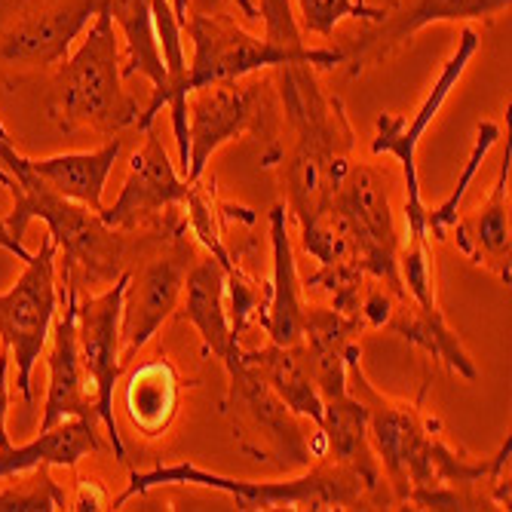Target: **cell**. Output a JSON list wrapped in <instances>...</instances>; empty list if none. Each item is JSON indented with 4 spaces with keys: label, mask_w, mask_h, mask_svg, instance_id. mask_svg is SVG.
Returning a JSON list of instances; mask_svg holds the SVG:
<instances>
[{
    "label": "cell",
    "mask_w": 512,
    "mask_h": 512,
    "mask_svg": "<svg viewBox=\"0 0 512 512\" xmlns=\"http://www.w3.org/2000/svg\"><path fill=\"white\" fill-rule=\"evenodd\" d=\"M347 390L365 408L368 439L396 491V503H414L417 509H509V482H503L512 454L509 439L488 460L454 451L439 436V421L368 384L356 344L347 350Z\"/></svg>",
    "instance_id": "6da1fadb"
},
{
    "label": "cell",
    "mask_w": 512,
    "mask_h": 512,
    "mask_svg": "<svg viewBox=\"0 0 512 512\" xmlns=\"http://www.w3.org/2000/svg\"><path fill=\"white\" fill-rule=\"evenodd\" d=\"M0 166L16 181L13 194V212L4 218L7 230L22 243L25 227L40 218L56 240V264H62V283H71L77 289L83 286H111L129 270L132 258V240L126 230H117L102 221L99 212H92L74 200L59 197L34 169L31 160L22 157L0 123Z\"/></svg>",
    "instance_id": "7a4b0ae2"
},
{
    "label": "cell",
    "mask_w": 512,
    "mask_h": 512,
    "mask_svg": "<svg viewBox=\"0 0 512 512\" xmlns=\"http://www.w3.org/2000/svg\"><path fill=\"white\" fill-rule=\"evenodd\" d=\"M279 96L286 120L298 132L295 151L286 163L289 212L301 227L329 209L341 178L350 169L353 129L341 99L322 96L310 62L279 65Z\"/></svg>",
    "instance_id": "3957f363"
},
{
    "label": "cell",
    "mask_w": 512,
    "mask_h": 512,
    "mask_svg": "<svg viewBox=\"0 0 512 512\" xmlns=\"http://www.w3.org/2000/svg\"><path fill=\"white\" fill-rule=\"evenodd\" d=\"M50 114L62 132L92 129L105 138H114L142 117V108L123 86L120 40L108 7L99 10L83 43L59 68Z\"/></svg>",
    "instance_id": "277c9868"
},
{
    "label": "cell",
    "mask_w": 512,
    "mask_h": 512,
    "mask_svg": "<svg viewBox=\"0 0 512 512\" xmlns=\"http://www.w3.org/2000/svg\"><path fill=\"white\" fill-rule=\"evenodd\" d=\"M163 485H203V488H215L221 494L234 497L237 509H313V512H325V509H356L362 506L368 488L365 482L341 467V463L325 457L322 463L298 479L289 482H243V479H230V476H218V473H206L194 463H175V467H157L151 473H129V485L126 491L114 500L111 509H120L126 500L148 494L154 488Z\"/></svg>",
    "instance_id": "5b68a950"
},
{
    "label": "cell",
    "mask_w": 512,
    "mask_h": 512,
    "mask_svg": "<svg viewBox=\"0 0 512 512\" xmlns=\"http://www.w3.org/2000/svg\"><path fill=\"white\" fill-rule=\"evenodd\" d=\"M329 209L344 221L353 267L375 283L387 286L393 295H408L399 279V234L390 206L387 175L371 166H353L341 178Z\"/></svg>",
    "instance_id": "8992f818"
},
{
    "label": "cell",
    "mask_w": 512,
    "mask_h": 512,
    "mask_svg": "<svg viewBox=\"0 0 512 512\" xmlns=\"http://www.w3.org/2000/svg\"><path fill=\"white\" fill-rule=\"evenodd\" d=\"M105 0H0V71L59 65Z\"/></svg>",
    "instance_id": "52a82bcc"
},
{
    "label": "cell",
    "mask_w": 512,
    "mask_h": 512,
    "mask_svg": "<svg viewBox=\"0 0 512 512\" xmlns=\"http://www.w3.org/2000/svg\"><path fill=\"white\" fill-rule=\"evenodd\" d=\"M56 255V240L46 234L40 240V249L25 261L16 286L0 295V344L10 350V362H16V387L25 405L34 402L31 371L46 341H50L59 307Z\"/></svg>",
    "instance_id": "ba28073f"
},
{
    "label": "cell",
    "mask_w": 512,
    "mask_h": 512,
    "mask_svg": "<svg viewBox=\"0 0 512 512\" xmlns=\"http://www.w3.org/2000/svg\"><path fill=\"white\" fill-rule=\"evenodd\" d=\"M479 50V34L476 28H463L457 37V46L451 59L445 62L442 74L436 77L433 89L427 92V99L421 102V108L414 111L411 120L405 117H393V114H381L378 117V135L371 142V151L375 154H393L402 163L405 172V230L408 240H430L427 237V206L421 200V178H417V145H421L424 132L430 129V123L436 120V114L442 111L445 99L451 96V89L457 86V80L467 71L470 59Z\"/></svg>",
    "instance_id": "9c48e42d"
},
{
    "label": "cell",
    "mask_w": 512,
    "mask_h": 512,
    "mask_svg": "<svg viewBox=\"0 0 512 512\" xmlns=\"http://www.w3.org/2000/svg\"><path fill=\"white\" fill-rule=\"evenodd\" d=\"M123 289H126V273L99 295H83V298L77 295V350L86 378L92 381V393H96L99 421L111 436L117 460H126V448L117 433V417H114V387L123 371V356H120Z\"/></svg>",
    "instance_id": "30bf717a"
},
{
    "label": "cell",
    "mask_w": 512,
    "mask_h": 512,
    "mask_svg": "<svg viewBox=\"0 0 512 512\" xmlns=\"http://www.w3.org/2000/svg\"><path fill=\"white\" fill-rule=\"evenodd\" d=\"M509 4L512 0H393L378 22H362L353 43L341 50L344 65H350V77H359L371 65L393 56L427 25L494 19L497 13L509 10Z\"/></svg>",
    "instance_id": "8fae6325"
},
{
    "label": "cell",
    "mask_w": 512,
    "mask_h": 512,
    "mask_svg": "<svg viewBox=\"0 0 512 512\" xmlns=\"http://www.w3.org/2000/svg\"><path fill=\"white\" fill-rule=\"evenodd\" d=\"M188 105V145L191 160L184 178L197 181L206 172L209 157L227 145L230 138L243 132H261L270 105L264 96V83H240V80H218L191 92Z\"/></svg>",
    "instance_id": "7c38bea8"
},
{
    "label": "cell",
    "mask_w": 512,
    "mask_h": 512,
    "mask_svg": "<svg viewBox=\"0 0 512 512\" xmlns=\"http://www.w3.org/2000/svg\"><path fill=\"white\" fill-rule=\"evenodd\" d=\"M191 273V246L172 240L169 252L151 255L138 270H126L123 313H120V356L132 362L157 335L163 319L178 307L184 279Z\"/></svg>",
    "instance_id": "4fadbf2b"
},
{
    "label": "cell",
    "mask_w": 512,
    "mask_h": 512,
    "mask_svg": "<svg viewBox=\"0 0 512 512\" xmlns=\"http://www.w3.org/2000/svg\"><path fill=\"white\" fill-rule=\"evenodd\" d=\"M194 40V62L188 68V96L218 80H243L255 71L276 68L279 56L264 37L249 34L227 13H194L184 22Z\"/></svg>",
    "instance_id": "5bb4252c"
},
{
    "label": "cell",
    "mask_w": 512,
    "mask_h": 512,
    "mask_svg": "<svg viewBox=\"0 0 512 512\" xmlns=\"http://www.w3.org/2000/svg\"><path fill=\"white\" fill-rule=\"evenodd\" d=\"M145 145L138 154H132L129 160V175L123 181V191L114 200L111 209H102V221L117 227V230H138L145 221L160 218L163 212H169L172 206L184 203L191 184L188 178H178L172 157L166 154L160 135L154 132V126L145 132Z\"/></svg>",
    "instance_id": "9a60e30c"
},
{
    "label": "cell",
    "mask_w": 512,
    "mask_h": 512,
    "mask_svg": "<svg viewBox=\"0 0 512 512\" xmlns=\"http://www.w3.org/2000/svg\"><path fill=\"white\" fill-rule=\"evenodd\" d=\"M59 295V316L53 319V344H50V390H46L43 402V421L40 430L53 427L68 417H83V421H99V408H96V393H89L83 378V362L77 350V295L80 289L71 283H62Z\"/></svg>",
    "instance_id": "2e32d148"
},
{
    "label": "cell",
    "mask_w": 512,
    "mask_h": 512,
    "mask_svg": "<svg viewBox=\"0 0 512 512\" xmlns=\"http://www.w3.org/2000/svg\"><path fill=\"white\" fill-rule=\"evenodd\" d=\"M230 399L243 408L252 430L279 454V467H295V463L304 467L310 457H319V448L304 439L295 414L267 390V384L246 362L237 375H230Z\"/></svg>",
    "instance_id": "e0dca14e"
},
{
    "label": "cell",
    "mask_w": 512,
    "mask_h": 512,
    "mask_svg": "<svg viewBox=\"0 0 512 512\" xmlns=\"http://www.w3.org/2000/svg\"><path fill=\"white\" fill-rule=\"evenodd\" d=\"M457 234V249L473 264L488 267L503 283H512V240H509V145L500 163V175L485 200V206L467 218H457L451 227Z\"/></svg>",
    "instance_id": "ac0fdd59"
},
{
    "label": "cell",
    "mask_w": 512,
    "mask_h": 512,
    "mask_svg": "<svg viewBox=\"0 0 512 512\" xmlns=\"http://www.w3.org/2000/svg\"><path fill=\"white\" fill-rule=\"evenodd\" d=\"M319 439H322L319 457H329L341 463V467L353 470L365 482L368 494H375L381 488L384 479H381L378 454L368 439V417H365L362 402L350 390L322 399Z\"/></svg>",
    "instance_id": "d6986e66"
},
{
    "label": "cell",
    "mask_w": 512,
    "mask_h": 512,
    "mask_svg": "<svg viewBox=\"0 0 512 512\" xmlns=\"http://www.w3.org/2000/svg\"><path fill=\"white\" fill-rule=\"evenodd\" d=\"M270 243H273V283H270V301L258 319L273 344L295 347L304 338L307 304L298 286V267L292 255V240H289L286 206H273L270 212Z\"/></svg>",
    "instance_id": "ffe728a7"
},
{
    "label": "cell",
    "mask_w": 512,
    "mask_h": 512,
    "mask_svg": "<svg viewBox=\"0 0 512 512\" xmlns=\"http://www.w3.org/2000/svg\"><path fill=\"white\" fill-rule=\"evenodd\" d=\"M105 7H108L114 25H120L123 40H126L123 80L142 74V77H148L154 83V99L135 123L142 132H148L154 126L160 108H166V89H169L163 56H160V43H157V31H154L151 0H105Z\"/></svg>",
    "instance_id": "44dd1931"
},
{
    "label": "cell",
    "mask_w": 512,
    "mask_h": 512,
    "mask_svg": "<svg viewBox=\"0 0 512 512\" xmlns=\"http://www.w3.org/2000/svg\"><path fill=\"white\" fill-rule=\"evenodd\" d=\"M188 304H184V316L203 335L206 350H212L227 375H237L243 368V350L240 338L230 332V319L224 310V267L209 255L188 273Z\"/></svg>",
    "instance_id": "7402d4cb"
},
{
    "label": "cell",
    "mask_w": 512,
    "mask_h": 512,
    "mask_svg": "<svg viewBox=\"0 0 512 512\" xmlns=\"http://www.w3.org/2000/svg\"><path fill=\"white\" fill-rule=\"evenodd\" d=\"M102 451V439L96 433V421L68 417L53 427L40 430V436L28 445H10L0 451V479H16L37 467H77L80 457Z\"/></svg>",
    "instance_id": "603a6c76"
},
{
    "label": "cell",
    "mask_w": 512,
    "mask_h": 512,
    "mask_svg": "<svg viewBox=\"0 0 512 512\" xmlns=\"http://www.w3.org/2000/svg\"><path fill=\"white\" fill-rule=\"evenodd\" d=\"M123 142L120 138H111L108 145L96 148V151H83V154H59V157H46V160H31V169L50 184V188L65 197L74 200L92 212H102V194L108 175L120 157Z\"/></svg>",
    "instance_id": "cb8c5ba5"
},
{
    "label": "cell",
    "mask_w": 512,
    "mask_h": 512,
    "mask_svg": "<svg viewBox=\"0 0 512 512\" xmlns=\"http://www.w3.org/2000/svg\"><path fill=\"white\" fill-rule=\"evenodd\" d=\"M243 362L267 384V390L283 402L292 414L310 417L319 430L322 421V396L316 393L304 362L298 359L295 347L267 344L261 350H243Z\"/></svg>",
    "instance_id": "d4e9b609"
},
{
    "label": "cell",
    "mask_w": 512,
    "mask_h": 512,
    "mask_svg": "<svg viewBox=\"0 0 512 512\" xmlns=\"http://www.w3.org/2000/svg\"><path fill=\"white\" fill-rule=\"evenodd\" d=\"M178 371L166 359H151L129 371L126 378V414L138 433L160 436L178 408Z\"/></svg>",
    "instance_id": "484cf974"
},
{
    "label": "cell",
    "mask_w": 512,
    "mask_h": 512,
    "mask_svg": "<svg viewBox=\"0 0 512 512\" xmlns=\"http://www.w3.org/2000/svg\"><path fill=\"white\" fill-rule=\"evenodd\" d=\"M387 329L399 332L405 341H411V344H417L421 350H427L430 356L442 359L448 368L457 371L460 378L479 381V371H476L470 353L463 350L460 338L448 329V322H445V316H442L439 307H421V304L411 301V295H402L393 304Z\"/></svg>",
    "instance_id": "4316f807"
},
{
    "label": "cell",
    "mask_w": 512,
    "mask_h": 512,
    "mask_svg": "<svg viewBox=\"0 0 512 512\" xmlns=\"http://www.w3.org/2000/svg\"><path fill=\"white\" fill-rule=\"evenodd\" d=\"M258 19L264 22L261 37L276 50L279 65H295V62H310L313 68L344 65L341 50H313V46H304V34H301V25L292 13L289 0H261Z\"/></svg>",
    "instance_id": "83f0119b"
},
{
    "label": "cell",
    "mask_w": 512,
    "mask_h": 512,
    "mask_svg": "<svg viewBox=\"0 0 512 512\" xmlns=\"http://www.w3.org/2000/svg\"><path fill=\"white\" fill-rule=\"evenodd\" d=\"M497 138H500V123H497V120H482V123L476 126V142H473V151H470V157H467V166H463L457 184H454L451 194H448L433 212L427 209V237H433V240H448L451 227H454L457 218H460V203H463V197H467V188L473 184V178H476V172L482 169V163L488 160L491 148L497 145Z\"/></svg>",
    "instance_id": "f1b7e54d"
},
{
    "label": "cell",
    "mask_w": 512,
    "mask_h": 512,
    "mask_svg": "<svg viewBox=\"0 0 512 512\" xmlns=\"http://www.w3.org/2000/svg\"><path fill=\"white\" fill-rule=\"evenodd\" d=\"M68 509L65 488L50 476V467H37L25 482L0 491V512H53Z\"/></svg>",
    "instance_id": "f546056e"
},
{
    "label": "cell",
    "mask_w": 512,
    "mask_h": 512,
    "mask_svg": "<svg viewBox=\"0 0 512 512\" xmlns=\"http://www.w3.org/2000/svg\"><path fill=\"white\" fill-rule=\"evenodd\" d=\"M298 10L301 31H313L325 40L335 37V25L341 19L378 22L384 16V7H368L365 0H298Z\"/></svg>",
    "instance_id": "4dcf8cb0"
},
{
    "label": "cell",
    "mask_w": 512,
    "mask_h": 512,
    "mask_svg": "<svg viewBox=\"0 0 512 512\" xmlns=\"http://www.w3.org/2000/svg\"><path fill=\"white\" fill-rule=\"evenodd\" d=\"M184 206H188V224L194 230V237L209 249V255L224 267L230 270V252L224 249V237L218 230V221H215V206H212V184H203V178H197L191 184L188 197H184Z\"/></svg>",
    "instance_id": "1f68e13d"
},
{
    "label": "cell",
    "mask_w": 512,
    "mask_h": 512,
    "mask_svg": "<svg viewBox=\"0 0 512 512\" xmlns=\"http://www.w3.org/2000/svg\"><path fill=\"white\" fill-rule=\"evenodd\" d=\"M10 350H0V451L10 448V433H7V411H10Z\"/></svg>",
    "instance_id": "d6a6232c"
},
{
    "label": "cell",
    "mask_w": 512,
    "mask_h": 512,
    "mask_svg": "<svg viewBox=\"0 0 512 512\" xmlns=\"http://www.w3.org/2000/svg\"><path fill=\"white\" fill-rule=\"evenodd\" d=\"M68 509H108V497L105 488L96 479H80L77 485V497Z\"/></svg>",
    "instance_id": "836d02e7"
},
{
    "label": "cell",
    "mask_w": 512,
    "mask_h": 512,
    "mask_svg": "<svg viewBox=\"0 0 512 512\" xmlns=\"http://www.w3.org/2000/svg\"><path fill=\"white\" fill-rule=\"evenodd\" d=\"M0 249H7V252H13L16 258H22V261H28L31 258V252H25V246L10 234L7 230V221H4V215H0Z\"/></svg>",
    "instance_id": "e575fe53"
},
{
    "label": "cell",
    "mask_w": 512,
    "mask_h": 512,
    "mask_svg": "<svg viewBox=\"0 0 512 512\" xmlns=\"http://www.w3.org/2000/svg\"><path fill=\"white\" fill-rule=\"evenodd\" d=\"M234 4L240 7V13H243L249 22H255V19H258V7L252 4V0H234Z\"/></svg>",
    "instance_id": "d590c367"
},
{
    "label": "cell",
    "mask_w": 512,
    "mask_h": 512,
    "mask_svg": "<svg viewBox=\"0 0 512 512\" xmlns=\"http://www.w3.org/2000/svg\"><path fill=\"white\" fill-rule=\"evenodd\" d=\"M169 4H172V13L178 16L181 25L188 22V0H169Z\"/></svg>",
    "instance_id": "8d00e7d4"
},
{
    "label": "cell",
    "mask_w": 512,
    "mask_h": 512,
    "mask_svg": "<svg viewBox=\"0 0 512 512\" xmlns=\"http://www.w3.org/2000/svg\"><path fill=\"white\" fill-rule=\"evenodd\" d=\"M0 184H4V188H10V191L16 188V181H13V178L7 175V169H4V166H0Z\"/></svg>",
    "instance_id": "74e56055"
}]
</instances>
